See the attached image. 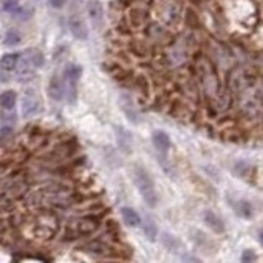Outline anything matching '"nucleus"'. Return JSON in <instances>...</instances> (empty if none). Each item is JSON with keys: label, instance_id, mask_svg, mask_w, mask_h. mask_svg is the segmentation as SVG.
Listing matches in <instances>:
<instances>
[{"label": "nucleus", "instance_id": "1", "mask_svg": "<svg viewBox=\"0 0 263 263\" xmlns=\"http://www.w3.org/2000/svg\"><path fill=\"white\" fill-rule=\"evenodd\" d=\"M102 226V219L99 214H84V216L77 217L76 221H72L69 226L66 227V238L74 240V238L92 235L100 229Z\"/></svg>", "mask_w": 263, "mask_h": 263}, {"label": "nucleus", "instance_id": "10", "mask_svg": "<svg viewBox=\"0 0 263 263\" xmlns=\"http://www.w3.org/2000/svg\"><path fill=\"white\" fill-rule=\"evenodd\" d=\"M204 222H206V226L211 229L212 232H216V233H224V232H226V224H224L222 219L219 217L217 214H214L212 211L204 212Z\"/></svg>", "mask_w": 263, "mask_h": 263}, {"label": "nucleus", "instance_id": "25", "mask_svg": "<svg viewBox=\"0 0 263 263\" xmlns=\"http://www.w3.org/2000/svg\"><path fill=\"white\" fill-rule=\"evenodd\" d=\"M183 262L184 263H201V260H199V258L188 255V253H183Z\"/></svg>", "mask_w": 263, "mask_h": 263}, {"label": "nucleus", "instance_id": "4", "mask_svg": "<svg viewBox=\"0 0 263 263\" xmlns=\"http://www.w3.org/2000/svg\"><path fill=\"white\" fill-rule=\"evenodd\" d=\"M56 219L58 217L53 214V211L46 209V211L43 212L36 221V226H35L36 235H40L43 238H51L58 230V221Z\"/></svg>", "mask_w": 263, "mask_h": 263}, {"label": "nucleus", "instance_id": "21", "mask_svg": "<svg viewBox=\"0 0 263 263\" xmlns=\"http://www.w3.org/2000/svg\"><path fill=\"white\" fill-rule=\"evenodd\" d=\"M30 56H27V61L30 63V65L33 67H41L43 66V63H45V58H43V55L38 50H30V51H27Z\"/></svg>", "mask_w": 263, "mask_h": 263}, {"label": "nucleus", "instance_id": "6", "mask_svg": "<svg viewBox=\"0 0 263 263\" xmlns=\"http://www.w3.org/2000/svg\"><path fill=\"white\" fill-rule=\"evenodd\" d=\"M82 248H84L87 253L94 255V257H112V255H115V245H114V242L105 240L104 237L92 238V240L87 242Z\"/></svg>", "mask_w": 263, "mask_h": 263}, {"label": "nucleus", "instance_id": "18", "mask_svg": "<svg viewBox=\"0 0 263 263\" xmlns=\"http://www.w3.org/2000/svg\"><path fill=\"white\" fill-rule=\"evenodd\" d=\"M122 109H124L125 115L129 117L132 122H138V112L133 107V102H132L130 97H127V96L122 97Z\"/></svg>", "mask_w": 263, "mask_h": 263}, {"label": "nucleus", "instance_id": "12", "mask_svg": "<svg viewBox=\"0 0 263 263\" xmlns=\"http://www.w3.org/2000/svg\"><path fill=\"white\" fill-rule=\"evenodd\" d=\"M48 92H50V97L53 100H61L63 97L66 96V89H65V82H63L60 77H51L50 86H48Z\"/></svg>", "mask_w": 263, "mask_h": 263}, {"label": "nucleus", "instance_id": "3", "mask_svg": "<svg viewBox=\"0 0 263 263\" xmlns=\"http://www.w3.org/2000/svg\"><path fill=\"white\" fill-rule=\"evenodd\" d=\"M174 36L176 35H173L166 27L160 25V23H157V22H150L148 25L142 30V38L143 40H147L150 45L155 46V48L157 46H162V48L168 46L169 43L174 40Z\"/></svg>", "mask_w": 263, "mask_h": 263}, {"label": "nucleus", "instance_id": "27", "mask_svg": "<svg viewBox=\"0 0 263 263\" xmlns=\"http://www.w3.org/2000/svg\"><path fill=\"white\" fill-rule=\"evenodd\" d=\"M258 237H260V242H262V243H263V230H262V232H260V235H258Z\"/></svg>", "mask_w": 263, "mask_h": 263}, {"label": "nucleus", "instance_id": "22", "mask_svg": "<svg viewBox=\"0 0 263 263\" xmlns=\"http://www.w3.org/2000/svg\"><path fill=\"white\" fill-rule=\"evenodd\" d=\"M20 40H22V35L17 30H13V28H12V30H8L5 33V36H3V43H5L7 46L18 45V43H20Z\"/></svg>", "mask_w": 263, "mask_h": 263}, {"label": "nucleus", "instance_id": "7", "mask_svg": "<svg viewBox=\"0 0 263 263\" xmlns=\"http://www.w3.org/2000/svg\"><path fill=\"white\" fill-rule=\"evenodd\" d=\"M152 142L155 145V148H157V152L160 153V157H166V153L169 152V147H171V140H169L168 135L162 130H157L152 135Z\"/></svg>", "mask_w": 263, "mask_h": 263}, {"label": "nucleus", "instance_id": "23", "mask_svg": "<svg viewBox=\"0 0 263 263\" xmlns=\"http://www.w3.org/2000/svg\"><path fill=\"white\" fill-rule=\"evenodd\" d=\"M242 263H257V253L252 248H245L242 252Z\"/></svg>", "mask_w": 263, "mask_h": 263}, {"label": "nucleus", "instance_id": "19", "mask_svg": "<svg viewBox=\"0 0 263 263\" xmlns=\"http://www.w3.org/2000/svg\"><path fill=\"white\" fill-rule=\"evenodd\" d=\"M143 222V230H145V235H147V238L148 240H155L157 238V233H158V229H157V226H155V222L152 221V217H147L145 221H142Z\"/></svg>", "mask_w": 263, "mask_h": 263}, {"label": "nucleus", "instance_id": "14", "mask_svg": "<svg viewBox=\"0 0 263 263\" xmlns=\"http://www.w3.org/2000/svg\"><path fill=\"white\" fill-rule=\"evenodd\" d=\"M22 109H23V115L25 117L36 115L38 112H40V100H38L35 96H27L25 99H23Z\"/></svg>", "mask_w": 263, "mask_h": 263}, {"label": "nucleus", "instance_id": "17", "mask_svg": "<svg viewBox=\"0 0 263 263\" xmlns=\"http://www.w3.org/2000/svg\"><path fill=\"white\" fill-rule=\"evenodd\" d=\"M117 138H119V145L124 152L130 153L132 152V135L127 130L117 127Z\"/></svg>", "mask_w": 263, "mask_h": 263}, {"label": "nucleus", "instance_id": "13", "mask_svg": "<svg viewBox=\"0 0 263 263\" xmlns=\"http://www.w3.org/2000/svg\"><path fill=\"white\" fill-rule=\"evenodd\" d=\"M122 217H124V222L129 227L142 226V217H140V214L132 207H122Z\"/></svg>", "mask_w": 263, "mask_h": 263}, {"label": "nucleus", "instance_id": "16", "mask_svg": "<svg viewBox=\"0 0 263 263\" xmlns=\"http://www.w3.org/2000/svg\"><path fill=\"white\" fill-rule=\"evenodd\" d=\"M17 104V94L13 91H5L0 94V107L3 110H12Z\"/></svg>", "mask_w": 263, "mask_h": 263}, {"label": "nucleus", "instance_id": "24", "mask_svg": "<svg viewBox=\"0 0 263 263\" xmlns=\"http://www.w3.org/2000/svg\"><path fill=\"white\" fill-rule=\"evenodd\" d=\"M18 10V0H3V12L13 13Z\"/></svg>", "mask_w": 263, "mask_h": 263}, {"label": "nucleus", "instance_id": "9", "mask_svg": "<svg viewBox=\"0 0 263 263\" xmlns=\"http://www.w3.org/2000/svg\"><path fill=\"white\" fill-rule=\"evenodd\" d=\"M87 15H89L91 22L94 23V27H100L104 22V7L99 0H89L87 2Z\"/></svg>", "mask_w": 263, "mask_h": 263}, {"label": "nucleus", "instance_id": "5", "mask_svg": "<svg viewBox=\"0 0 263 263\" xmlns=\"http://www.w3.org/2000/svg\"><path fill=\"white\" fill-rule=\"evenodd\" d=\"M82 74L81 66L77 65H71L66 67L65 72V89H66V96H67V102L74 104L76 97H77V81Z\"/></svg>", "mask_w": 263, "mask_h": 263}, {"label": "nucleus", "instance_id": "11", "mask_svg": "<svg viewBox=\"0 0 263 263\" xmlns=\"http://www.w3.org/2000/svg\"><path fill=\"white\" fill-rule=\"evenodd\" d=\"M20 61H22L20 53H7V55H3L2 58H0V69L10 72V71L15 69L18 65H20Z\"/></svg>", "mask_w": 263, "mask_h": 263}, {"label": "nucleus", "instance_id": "26", "mask_svg": "<svg viewBox=\"0 0 263 263\" xmlns=\"http://www.w3.org/2000/svg\"><path fill=\"white\" fill-rule=\"evenodd\" d=\"M50 3L53 8H63L66 3V0H50Z\"/></svg>", "mask_w": 263, "mask_h": 263}, {"label": "nucleus", "instance_id": "15", "mask_svg": "<svg viewBox=\"0 0 263 263\" xmlns=\"http://www.w3.org/2000/svg\"><path fill=\"white\" fill-rule=\"evenodd\" d=\"M232 207L233 211H235L238 216L243 217V219H252L253 216V207L252 204L245 201V199H238V201H233L232 202Z\"/></svg>", "mask_w": 263, "mask_h": 263}, {"label": "nucleus", "instance_id": "8", "mask_svg": "<svg viewBox=\"0 0 263 263\" xmlns=\"http://www.w3.org/2000/svg\"><path fill=\"white\" fill-rule=\"evenodd\" d=\"M67 25H69V32L72 33V36L77 38V40H87L89 36V32H87L86 23L81 20L77 15H71L69 20H67Z\"/></svg>", "mask_w": 263, "mask_h": 263}, {"label": "nucleus", "instance_id": "20", "mask_svg": "<svg viewBox=\"0 0 263 263\" xmlns=\"http://www.w3.org/2000/svg\"><path fill=\"white\" fill-rule=\"evenodd\" d=\"M162 240H163L164 247H166L168 250L179 253V248H181V242H179L178 238H174L173 235H169V233H163V235H162Z\"/></svg>", "mask_w": 263, "mask_h": 263}, {"label": "nucleus", "instance_id": "2", "mask_svg": "<svg viewBox=\"0 0 263 263\" xmlns=\"http://www.w3.org/2000/svg\"><path fill=\"white\" fill-rule=\"evenodd\" d=\"M132 174H133V183L140 194H142L145 204L150 207H155L158 204V194L150 173L143 166H140V164H135L133 169H132Z\"/></svg>", "mask_w": 263, "mask_h": 263}]
</instances>
